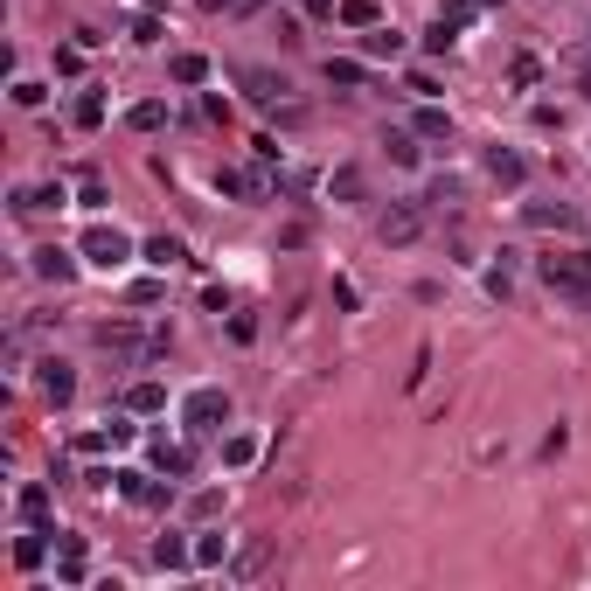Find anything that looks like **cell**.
<instances>
[{
    "label": "cell",
    "instance_id": "cell-9",
    "mask_svg": "<svg viewBox=\"0 0 591 591\" xmlns=\"http://www.w3.org/2000/svg\"><path fill=\"white\" fill-rule=\"evenodd\" d=\"M42 397H49V404H70V397H77V369L49 355V362H42Z\"/></svg>",
    "mask_w": 591,
    "mask_h": 591
},
{
    "label": "cell",
    "instance_id": "cell-2",
    "mask_svg": "<svg viewBox=\"0 0 591 591\" xmlns=\"http://www.w3.org/2000/svg\"><path fill=\"white\" fill-rule=\"evenodd\" d=\"M181 425H188L195 439H209V432H223V425H230V390H216V383H202V390H188V397H181Z\"/></svg>",
    "mask_w": 591,
    "mask_h": 591
},
{
    "label": "cell",
    "instance_id": "cell-35",
    "mask_svg": "<svg viewBox=\"0 0 591 591\" xmlns=\"http://www.w3.org/2000/svg\"><path fill=\"white\" fill-rule=\"evenodd\" d=\"M202 7H209V14H237V21H244V14H258L265 0H202Z\"/></svg>",
    "mask_w": 591,
    "mask_h": 591
},
{
    "label": "cell",
    "instance_id": "cell-34",
    "mask_svg": "<svg viewBox=\"0 0 591 591\" xmlns=\"http://www.w3.org/2000/svg\"><path fill=\"white\" fill-rule=\"evenodd\" d=\"M188 515H195V522H216V515H223V494H195Z\"/></svg>",
    "mask_w": 591,
    "mask_h": 591
},
{
    "label": "cell",
    "instance_id": "cell-28",
    "mask_svg": "<svg viewBox=\"0 0 591 591\" xmlns=\"http://www.w3.org/2000/svg\"><path fill=\"white\" fill-rule=\"evenodd\" d=\"M327 84H348V91H355V84H362V63H355V56H327Z\"/></svg>",
    "mask_w": 591,
    "mask_h": 591
},
{
    "label": "cell",
    "instance_id": "cell-4",
    "mask_svg": "<svg viewBox=\"0 0 591 591\" xmlns=\"http://www.w3.org/2000/svg\"><path fill=\"white\" fill-rule=\"evenodd\" d=\"M112 487H119V501H133V508H167V501H174V480H153L140 466H119Z\"/></svg>",
    "mask_w": 591,
    "mask_h": 591
},
{
    "label": "cell",
    "instance_id": "cell-30",
    "mask_svg": "<svg viewBox=\"0 0 591 591\" xmlns=\"http://www.w3.org/2000/svg\"><path fill=\"white\" fill-rule=\"evenodd\" d=\"M105 445H119V439H112V425H105V432H77V439H70V452H84V459H98Z\"/></svg>",
    "mask_w": 591,
    "mask_h": 591
},
{
    "label": "cell",
    "instance_id": "cell-10",
    "mask_svg": "<svg viewBox=\"0 0 591 591\" xmlns=\"http://www.w3.org/2000/svg\"><path fill=\"white\" fill-rule=\"evenodd\" d=\"M153 473H167V480H188V473H195V452H188V445H153Z\"/></svg>",
    "mask_w": 591,
    "mask_h": 591
},
{
    "label": "cell",
    "instance_id": "cell-6",
    "mask_svg": "<svg viewBox=\"0 0 591 591\" xmlns=\"http://www.w3.org/2000/svg\"><path fill=\"white\" fill-rule=\"evenodd\" d=\"M418 230H425V209L418 202H397V209L376 216V244H390V251L397 244H418Z\"/></svg>",
    "mask_w": 591,
    "mask_h": 591
},
{
    "label": "cell",
    "instance_id": "cell-38",
    "mask_svg": "<svg viewBox=\"0 0 591 591\" xmlns=\"http://www.w3.org/2000/svg\"><path fill=\"white\" fill-rule=\"evenodd\" d=\"M578 91H585V98H591V63H585V77H578Z\"/></svg>",
    "mask_w": 591,
    "mask_h": 591
},
{
    "label": "cell",
    "instance_id": "cell-39",
    "mask_svg": "<svg viewBox=\"0 0 591 591\" xmlns=\"http://www.w3.org/2000/svg\"><path fill=\"white\" fill-rule=\"evenodd\" d=\"M480 7H501V0H480Z\"/></svg>",
    "mask_w": 591,
    "mask_h": 591
},
{
    "label": "cell",
    "instance_id": "cell-7",
    "mask_svg": "<svg viewBox=\"0 0 591 591\" xmlns=\"http://www.w3.org/2000/svg\"><path fill=\"white\" fill-rule=\"evenodd\" d=\"M28 265H35V279H49V286H70V279H77V258H70V251H56V244H42Z\"/></svg>",
    "mask_w": 591,
    "mask_h": 591
},
{
    "label": "cell",
    "instance_id": "cell-40",
    "mask_svg": "<svg viewBox=\"0 0 591 591\" xmlns=\"http://www.w3.org/2000/svg\"><path fill=\"white\" fill-rule=\"evenodd\" d=\"M147 7H160V0H147Z\"/></svg>",
    "mask_w": 591,
    "mask_h": 591
},
{
    "label": "cell",
    "instance_id": "cell-25",
    "mask_svg": "<svg viewBox=\"0 0 591 591\" xmlns=\"http://www.w3.org/2000/svg\"><path fill=\"white\" fill-rule=\"evenodd\" d=\"M327 195H341V202H362V167H334V174H327Z\"/></svg>",
    "mask_w": 591,
    "mask_h": 591
},
{
    "label": "cell",
    "instance_id": "cell-21",
    "mask_svg": "<svg viewBox=\"0 0 591 591\" xmlns=\"http://www.w3.org/2000/svg\"><path fill=\"white\" fill-rule=\"evenodd\" d=\"M126 126H133V133H160V126H167V105H160V98H140V105L126 112Z\"/></svg>",
    "mask_w": 591,
    "mask_h": 591
},
{
    "label": "cell",
    "instance_id": "cell-11",
    "mask_svg": "<svg viewBox=\"0 0 591 591\" xmlns=\"http://www.w3.org/2000/svg\"><path fill=\"white\" fill-rule=\"evenodd\" d=\"M487 174H494L501 188H522V181H529V160L508 153V147H494V153H487Z\"/></svg>",
    "mask_w": 591,
    "mask_h": 591
},
{
    "label": "cell",
    "instance_id": "cell-37",
    "mask_svg": "<svg viewBox=\"0 0 591 591\" xmlns=\"http://www.w3.org/2000/svg\"><path fill=\"white\" fill-rule=\"evenodd\" d=\"M459 195H466V188H459V181H452V174H445V181H432V202H445V209H452V202H459Z\"/></svg>",
    "mask_w": 591,
    "mask_h": 591
},
{
    "label": "cell",
    "instance_id": "cell-22",
    "mask_svg": "<svg viewBox=\"0 0 591 591\" xmlns=\"http://www.w3.org/2000/svg\"><path fill=\"white\" fill-rule=\"evenodd\" d=\"M383 153H390L397 167H418V133H404V126H390V133H383Z\"/></svg>",
    "mask_w": 591,
    "mask_h": 591
},
{
    "label": "cell",
    "instance_id": "cell-13",
    "mask_svg": "<svg viewBox=\"0 0 591 591\" xmlns=\"http://www.w3.org/2000/svg\"><path fill=\"white\" fill-rule=\"evenodd\" d=\"M49 536H56V529H28V536H14V564H21V571H42Z\"/></svg>",
    "mask_w": 591,
    "mask_h": 591
},
{
    "label": "cell",
    "instance_id": "cell-17",
    "mask_svg": "<svg viewBox=\"0 0 591 591\" xmlns=\"http://www.w3.org/2000/svg\"><path fill=\"white\" fill-rule=\"evenodd\" d=\"M529 223H536V230H578V209H564V202H529Z\"/></svg>",
    "mask_w": 591,
    "mask_h": 591
},
{
    "label": "cell",
    "instance_id": "cell-1",
    "mask_svg": "<svg viewBox=\"0 0 591 591\" xmlns=\"http://www.w3.org/2000/svg\"><path fill=\"white\" fill-rule=\"evenodd\" d=\"M536 279L550 286L557 299H571V306H591V251H571V258H536Z\"/></svg>",
    "mask_w": 591,
    "mask_h": 591
},
{
    "label": "cell",
    "instance_id": "cell-3",
    "mask_svg": "<svg viewBox=\"0 0 591 591\" xmlns=\"http://www.w3.org/2000/svg\"><path fill=\"white\" fill-rule=\"evenodd\" d=\"M77 251H84V265H98V272H119V265L133 258V237H126V230H112V223H91Z\"/></svg>",
    "mask_w": 591,
    "mask_h": 591
},
{
    "label": "cell",
    "instance_id": "cell-31",
    "mask_svg": "<svg viewBox=\"0 0 591 591\" xmlns=\"http://www.w3.org/2000/svg\"><path fill=\"white\" fill-rule=\"evenodd\" d=\"M223 459H230V466H251V459H258V439H251V432H237V439L223 445Z\"/></svg>",
    "mask_w": 591,
    "mask_h": 591
},
{
    "label": "cell",
    "instance_id": "cell-5",
    "mask_svg": "<svg viewBox=\"0 0 591 591\" xmlns=\"http://www.w3.org/2000/svg\"><path fill=\"white\" fill-rule=\"evenodd\" d=\"M237 84H244V98H251L258 112H279V105H286V91H293V84H286L279 70H265V63H244V70H237Z\"/></svg>",
    "mask_w": 591,
    "mask_h": 591
},
{
    "label": "cell",
    "instance_id": "cell-19",
    "mask_svg": "<svg viewBox=\"0 0 591 591\" xmlns=\"http://www.w3.org/2000/svg\"><path fill=\"white\" fill-rule=\"evenodd\" d=\"M126 411H133V418H153V411H167V390H160V383H133V390H126Z\"/></svg>",
    "mask_w": 591,
    "mask_h": 591
},
{
    "label": "cell",
    "instance_id": "cell-33",
    "mask_svg": "<svg viewBox=\"0 0 591 591\" xmlns=\"http://www.w3.org/2000/svg\"><path fill=\"white\" fill-rule=\"evenodd\" d=\"M42 98H49V91H42V84H28V77H14V105H21V112H35V105H42Z\"/></svg>",
    "mask_w": 591,
    "mask_h": 591
},
{
    "label": "cell",
    "instance_id": "cell-14",
    "mask_svg": "<svg viewBox=\"0 0 591 591\" xmlns=\"http://www.w3.org/2000/svg\"><path fill=\"white\" fill-rule=\"evenodd\" d=\"M153 564H160V571H195V543L160 536V543H153Z\"/></svg>",
    "mask_w": 591,
    "mask_h": 591
},
{
    "label": "cell",
    "instance_id": "cell-20",
    "mask_svg": "<svg viewBox=\"0 0 591 591\" xmlns=\"http://www.w3.org/2000/svg\"><path fill=\"white\" fill-rule=\"evenodd\" d=\"M362 56H390V63H397V56H404V35H397V28H383V21H376V28H369V35H362Z\"/></svg>",
    "mask_w": 591,
    "mask_h": 591
},
{
    "label": "cell",
    "instance_id": "cell-27",
    "mask_svg": "<svg viewBox=\"0 0 591 591\" xmlns=\"http://www.w3.org/2000/svg\"><path fill=\"white\" fill-rule=\"evenodd\" d=\"M341 21H348V28H376L383 14H376V0H341Z\"/></svg>",
    "mask_w": 591,
    "mask_h": 591
},
{
    "label": "cell",
    "instance_id": "cell-29",
    "mask_svg": "<svg viewBox=\"0 0 591 591\" xmlns=\"http://www.w3.org/2000/svg\"><path fill=\"white\" fill-rule=\"evenodd\" d=\"M508 77H515V91H536V84H543V63H536V56H515Z\"/></svg>",
    "mask_w": 591,
    "mask_h": 591
},
{
    "label": "cell",
    "instance_id": "cell-18",
    "mask_svg": "<svg viewBox=\"0 0 591 591\" xmlns=\"http://www.w3.org/2000/svg\"><path fill=\"white\" fill-rule=\"evenodd\" d=\"M223 564H230V536H216V529L195 536V571H223Z\"/></svg>",
    "mask_w": 591,
    "mask_h": 591
},
{
    "label": "cell",
    "instance_id": "cell-16",
    "mask_svg": "<svg viewBox=\"0 0 591 591\" xmlns=\"http://www.w3.org/2000/svg\"><path fill=\"white\" fill-rule=\"evenodd\" d=\"M140 258H147V265H160V272H167V265H181V258H188V244L160 230V237H147V244H140Z\"/></svg>",
    "mask_w": 591,
    "mask_h": 591
},
{
    "label": "cell",
    "instance_id": "cell-23",
    "mask_svg": "<svg viewBox=\"0 0 591 591\" xmlns=\"http://www.w3.org/2000/svg\"><path fill=\"white\" fill-rule=\"evenodd\" d=\"M167 77L195 91V84H209V56H174V63H167Z\"/></svg>",
    "mask_w": 591,
    "mask_h": 591
},
{
    "label": "cell",
    "instance_id": "cell-12",
    "mask_svg": "<svg viewBox=\"0 0 591 591\" xmlns=\"http://www.w3.org/2000/svg\"><path fill=\"white\" fill-rule=\"evenodd\" d=\"M14 515H21L28 529H42V515H49V487H42V480H28V487L14 494Z\"/></svg>",
    "mask_w": 591,
    "mask_h": 591
},
{
    "label": "cell",
    "instance_id": "cell-26",
    "mask_svg": "<svg viewBox=\"0 0 591 591\" xmlns=\"http://www.w3.org/2000/svg\"><path fill=\"white\" fill-rule=\"evenodd\" d=\"M411 133H418V140H452V119H445L439 105H425V112H418V126H411Z\"/></svg>",
    "mask_w": 591,
    "mask_h": 591
},
{
    "label": "cell",
    "instance_id": "cell-36",
    "mask_svg": "<svg viewBox=\"0 0 591 591\" xmlns=\"http://www.w3.org/2000/svg\"><path fill=\"white\" fill-rule=\"evenodd\" d=\"M56 70H63V77H77V70H84V42H77V49H56Z\"/></svg>",
    "mask_w": 591,
    "mask_h": 591
},
{
    "label": "cell",
    "instance_id": "cell-24",
    "mask_svg": "<svg viewBox=\"0 0 591 591\" xmlns=\"http://www.w3.org/2000/svg\"><path fill=\"white\" fill-rule=\"evenodd\" d=\"M70 119H77V133H98V126H105V91H84Z\"/></svg>",
    "mask_w": 591,
    "mask_h": 591
},
{
    "label": "cell",
    "instance_id": "cell-32",
    "mask_svg": "<svg viewBox=\"0 0 591 591\" xmlns=\"http://www.w3.org/2000/svg\"><path fill=\"white\" fill-rule=\"evenodd\" d=\"M160 35H167V21H160V14H153V7H147V14H140V21H133V42H147V49H153V42H160Z\"/></svg>",
    "mask_w": 591,
    "mask_h": 591
},
{
    "label": "cell",
    "instance_id": "cell-8",
    "mask_svg": "<svg viewBox=\"0 0 591 591\" xmlns=\"http://www.w3.org/2000/svg\"><path fill=\"white\" fill-rule=\"evenodd\" d=\"M216 188H223V195H237V202H265V174H251V167H223V174H216Z\"/></svg>",
    "mask_w": 591,
    "mask_h": 591
},
{
    "label": "cell",
    "instance_id": "cell-15",
    "mask_svg": "<svg viewBox=\"0 0 591 591\" xmlns=\"http://www.w3.org/2000/svg\"><path fill=\"white\" fill-rule=\"evenodd\" d=\"M265 564H272V536H258L251 550H237V564H230V578H237V585H251V578H258Z\"/></svg>",
    "mask_w": 591,
    "mask_h": 591
}]
</instances>
